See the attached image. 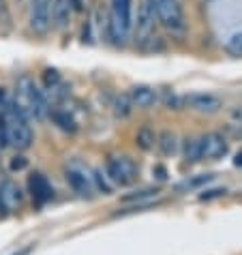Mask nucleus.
I'll return each mask as SVG.
<instances>
[{"label":"nucleus","mask_w":242,"mask_h":255,"mask_svg":"<svg viewBox=\"0 0 242 255\" xmlns=\"http://www.w3.org/2000/svg\"><path fill=\"white\" fill-rule=\"evenodd\" d=\"M156 6L154 0H141L137 6V19H133V30H135V41L139 45L152 41L154 37V26H156Z\"/></svg>","instance_id":"obj_6"},{"label":"nucleus","mask_w":242,"mask_h":255,"mask_svg":"<svg viewBox=\"0 0 242 255\" xmlns=\"http://www.w3.org/2000/svg\"><path fill=\"white\" fill-rule=\"evenodd\" d=\"M0 116H2V123H4V129H6L9 146H13L15 150H28L34 141L32 129H30V125H28V118L13 105V101L6 103V108L0 112Z\"/></svg>","instance_id":"obj_2"},{"label":"nucleus","mask_w":242,"mask_h":255,"mask_svg":"<svg viewBox=\"0 0 242 255\" xmlns=\"http://www.w3.org/2000/svg\"><path fill=\"white\" fill-rule=\"evenodd\" d=\"M129 99H131V105L133 108H139V110H148L156 103V90L152 86H133L129 90Z\"/></svg>","instance_id":"obj_13"},{"label":"nucleus","mask_w":242,"mask_h":255,"mask_svg":"<svg viewBox=\"0 0 242 255\" xmlns=\"http://www.w3.org/2000/svg\"><path fill=\"white\" fill-rule=\"evenodd\" d=\"M225 193H227V189H208V191H204V193L199 195V200L210 202V200H217V197H223Z\"/></svg>","instance_id":"obj_27"},{"label":"nucleus","mask_w":242,"mask_h":255,"mask_svg":"<svg viewBox=\"0 0 242 255\" xmlns=\"http://www.w3.org/2000/svg\"><path fill=\"white\" fill-rule=\"evenodd\" d=\"M13 105L22 112L26 118H34V120H45L49 116V108L43 93L39 90V86L34 84L30 77L24 75L19 77L15 84V101Z\"/></svg>","instance_id":"obj_1"},{"label":"nucleus","mask_w":242,"mask_h":255,"mask_svg":"<svg viewBox=\"0 0 242 255\" xmlns=\"http://www.w3.org/2000/svg\"><path fill=\"white\" fill-rule=\"evenodd\" d=\"M6 215H9V210H6V206H4V202L0 200V219H4Z\"/></svg>","instance_id":"obj_32"},{"label":"nucleus","mask_w":242,"mask_h":255,"mask_svg":"<svg viewBox=\"0 0 242 255\" xmlns=\"http://www.w3.org/2000/svg\"><path fill=\"white\" fill-rule=\"evenodd\" d=\"M156 6V19L161 26L172 34H184L187 30V17L180 0H154Z\"/></svg>","instance_id":"obj_5"},{"label":"nucleus","mask_w":242,"mask_h":255,"mask_svg":"<svg viewBox=\"0 0 242 255\" xmlns=\"http://www.w3.org/2000/svg\"><path fill=\"white\" fill-rule=\"evenodd\" d=\"M131 110H133V105H131V99H129V95L118 97V101H116V116H120V118H126V116L131 114Z\"/></svg>","instance_id":"obj_25"},{"label":"nucleus","mask_w":242,"mask_h":255,"mask_svg":"<svg viewBox=\"0 0 242 255\" xmlns=\"http://www.w3.org/2000/svg\"><path fill=\"white\" fill-rule=\"evenodd\" d=\"M152 176H156V180L163 182V180H167L169 172H167V167H165V165H161V163H159V165H154V167H152Z\"/></svg>","instance_id":"obj_28"},{"label":"nucleus","mask_w":242,"mask_h":255,"mask_svg":"<svg viewBox=\"0 0 242 255\" xmlns=\"http://www.w3.org/2000/svg\"><path fill=\"white\" fill-rule=\"evenodd\" d=\"M225 52L230 56H234V58H240L242 56V32H236V34H232V37L227 39Z\"/></svg>","instance_id":"obj_23"},{"label":"nucleus","mask_w":242,"mask_h":255,"mask_svg":"<svg viewBox=\"0 0 242 255\" xmlns=\"http://www.w3.org/2000/svg\"><path fill=\"white\" fill-rule=\"evenodd\" d=\"M34 251V245H28V247H22V249H17L15 253H11V255H30Z\"/></svg>","instance_id":"obj_29"},{"label":"nucleus","mask_w":242,"mask_h":255,"mask_svg":"<svg viewBox=\"0 0 242 255\" xmlns=\"http://www.w3.org/2000/svg\"><path fill=\"white\" fill-rule=\"evenodd\" d=\"M212 178H215V176H212V174H199V176H191V178L182 180V182H178V185H176V191H182V193H189V191H197V189L206 187V185H208V182H212Z\"/></svg>","instance_id":"obj_18"},{"label":"nucleus","mask_w":242,"mask_h":255,"mask_svg":"<svg viewBox=\"0 0 242 255\" xmlns=\"http://www.w3.org/2000/svg\"><path fill=\"white\" fill-rule=\"evenodd\" d=\"M133 30V0H112L108 34L116 45H124Z\"/></svg>","instance_id":"obj_3"},{"label":"nucleus","mask_w":242,"mask_h":255,"mask_svg":"<svg viewBox=\"0 0 242 255\" xmlns=\"http://www.w3.org/2000/svg\"><path fill=\"white\" fill-rule=\"evenodd\" d=\"M156 148H159V152L163 154V157H174V154L178 152V137L174 131H161L159 135H156Z\"/></svg>","instance_id":"obj_16"},{"label":"nucleus","mask_w":242,"mask_h":255,"mask_svg":"<svg viewBox=\"0 0 242 255\" xmlns=\"http://www.w3.org/2000/svg\"><path fill=\"white\" fill-rule=\"evenodd\" d=\"M43 86L47 90H54L60 86V73L56 69H45L43 71Z\"/></svg>","instance_id":"obj_24"},{"label":"nucleus","mask_w":242,"mask_h":255,"mask_svg":"<svg viewBox=\"0 0 242 255\" xmlns=\"http://www.w3.org/2000/svg\"><path fill=\"white\" fill-rule=\"evenodd\" d=\"M13 28V15H11V6L6 0H0V30L9 32Z\"/></svg>","instance_id":"obj_22"},{"label":"nucleus","mask_w":242,"mask_h":255,"mask_svg":"<svg viewBox=\"0 0 242 255\" xmlns=\"http://www.w3.org/2000/svg\"><path fill=\"white\" fill-rule=\"evenodd\" d=\"M71 6H73V11H82L84 9V0H69Z\"/></svg>","instance_id":"obj_30"},{"label":"nucleus","mask_w":242,"mask_h":255,"mask_svg":"<svg viewBox=\"0 0 242 255\" xmlns=\"http://www.w3.org/2000/svg\"><path fill=\"white\" fill-rule=\"evenodd\" d=\"M234 165H236V167H242V148H240L236 154H234Z\"/></svg>","instance_id":"obj_31"},{"label":"nucleus","mask_w":242,"mask_h":255,"mask_svg":"<svg viewBox=\"0 0 242 255\" xmlns=\"http://www.w3.org/2000/svg\"><path fill=\"white\" fill-rule=\"evenodd\" d=\"M105 176L112 185L118 187H129L137 180L139 176V165L135 163V159L120 154V157H110L105 163Z\"/></svg>","instance_id":"obj_4"},{"label":"nucleus","mask_w":242,"mask_h":255,"mask_svg":"<svg viewBox=\"0 0 242 255\" xmlns=\"http://www.w3.org/2000/svg\"><path fill=\"white\" fill-rule=\"evenodd\" d=\"M52 4L54 0H30V30L34 34H47L52 28Z\"/></svg>","instance_id":"obj_7"},{"label":"nucleus","mask_w":242,"mask_h":255,"mask_svg":"<svg viewBox=\"0 0 242 255\" xmlns=\"http://www.w3.org/2000/svg\"><path fill=\"white\" fill-rule=\"evenodd\" d=\"M28 193H30L32 202L37 206H45L47 202L54 200V187L52 182L47 180V176H43L41 172H34L28 176Z\"/></svg>","instance_id":"obj_9"},{"label":"nucleus","mask_w":242,"mask_h":255,"mask_svg":"<svg viewBox=\"0 0 242 255\" xmlns=\"http://www.w3.org/2000/svg\"><path fill=\"white\" fill-rule=\"evenodd\" d=\"M182 159L189 165H195V163L204 161L202 157V139L199 137H187L182 139Z\"/></svg>","instance_id":"obj_15"},{"label":"nucleus","mask_w":242,"mask_h":255,"mask_svg":"<svg viewBox=\"0 0 242 255\" xmlns=\"http://www.w3.org/2000/svg\"><path fill=\"white\" fill-rule=\"evenodd\" d=\"M65 178H67V185L73 189L77 195H82V197H92V193H95V187H92L90 174H86L84 169L67 167Z\"/></svg>","instance_id":"obj_10"},{"label":"nucleus","mask_w":242,"mask_h":255,"mask_svg":"<svg viewBox=\"0 0 242 255\" xmlns=\"http://www.w3.org/2000/svg\"><path fill=\"white\" fill-rule=\"evenodd\" d=\"M187 105H191V110L199 112V114H217V112L223 108L221 99L210 93H195V95L187 97Z\"/></svg>","instance_id":"obj_11"},{"label":"nucleus","mask_w":242,"mask_h":255,"mask_svg":"<svg viewBox=\"0 0 242 255\" xmlns=\"http://www.w3.org/2000/svg\"><path fill=\"white\" fill-rule=\"evenodd\" d=\"M135 146L139 148L141 152H150L156 146V133L150 127H141V129L135 133Z\"/></svg>","instance_id":"obj_17"},{"label":"nucleus","mask_w":242,"mask_h":255,"mask_svg":"<svg viewBox=\"0 0 242 255\" xmlns=\"http://www.w3.org/2000/svg\"><path fill=\"white\" fill-rule=\"evenodd\" d=\"M71 17H73V6L69 0H54L52 4V26L58 30H65L71 26Z\"/></svg>","instance_id":"obj_14"},{"label":"nucleus","mask_w":242,"mask_h":255,"mask_svg":"<svg viewBox=\"0 0 242 255\" xmlns=\"http://www.w3.org/2000/svg\"><path fill=\"white\" fill-rule=\"evenodd\" d=\"M0 200L4 202V206L9 212H15L22 208V204H24V193H22V189H19L15 182H11V180H4V182H0Z\"/></svg>","instance_id":"obj_12"},{"label":"nucleus","mask_w":242,"mask_h":255,"mask_svg":"<svg viewBox=\"0 0 242 255\" xmlns=\"http://www.w3.org/2000/svg\"><path fill=\"white\" fill-rule=\"evenodd\" d=\"M49 116H52L54 125L58 127V129L67 131V133H75L77 131V123H75V118L71 116L69 112H65V110H54V112H49Z\"/></svg>","instance_id":"obj_19"},{"label":"nucleus","mask_w":242,"mask_h":255,"mask_svg":"<svg viewBox=\"0 0 242 255\" xmlns=\"http://www.w3.org/2000/svg\"><path fill=\"white\" fill-rule=\"evenodd\" d=\"M28 167V159L24 157V154H17V157H13L11 163H9V169L11 172H22V169Z\"/></svg>","instance_id":"obj_26"},{"label":"nucleus","mask_w":242,"mask_h":255,"mask_svg":"<svg viewBox=\"0 0 242 255\" xmlns=\"http://www.w3.org/2000/svg\"><path fill=\"white\" fill-rule=\"evenodd\" d=\"M156 195H159V189H139V191H133V193H126L122 197V202L135 206V204H148V202H152V197H156Z\"/></svg>","instance_id":"obj_20"},{"label":"nucleus","mask_w":242,"mask_h":255,"mask_svg":"<svg viewBox=\"0 0 242 255\" xmlns=\"http://www.w3.org/2000/svg\"><path fill=\"white\" fill-rule=\"evenodd\" d=\"M199 139H202V157L206 161H219V159L227 157V152H230V141L219 131L206 133V135H202Z\"/></svg>","instance_id":"obj_8"},{"label":"nucleus","mask_w":242,"mask_h":255,"mask_svg":"<svg viewBox=\"0 0 242 255\" xmlns=\"http://www.w3.org/2000/svg\"><path fill=\"white\" fill-rule=\"evenodd\" d=\"M90 178H92V187H95V191H99V193H103V195L112 193V185H110L108 176H105L101 169H92Z\"/></svg>","instance_id":"obj_21"}]
</instances>
